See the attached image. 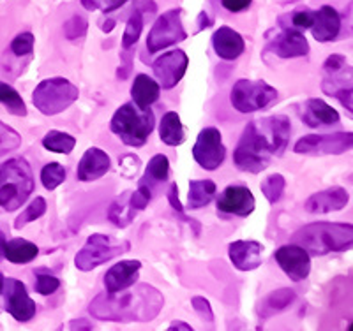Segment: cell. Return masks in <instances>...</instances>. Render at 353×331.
Returning <instances> with one entry per match:
<instances>
[{"label":"cell","mask_w":353,"mask_h":331,"mask_svg":"<svg viewBox=\"0 0 353 331\" xmlns=\"http://www.w3.org/2000/svg\"><path fill=\"white\" fill-rule=\"evenodd\" d=\"M286 187V180L283 175H270L261 182L260 189L263 192V195L267 197L270 204H276L277 201L281 200L283 192Z\"/></svg>","instance_id":"cell-36"},{"label":"cell","mask_w":353,"mask_h":331,"mask_svg":"<svg viewBox=\"0 0 353 331\" xmlns=\"http://www.w3.org/2000/svg\"><path fill=\"white\" fill-rule=\"evenodd\" d=\"M189 58L182 50H173V52L161 55L159 58L154 62L152 71L154 76L159 80V87L165 90L176 87L184 78L185 71H188Z\"/></svg>","instance_id":"cell-13"},{"label":"cell","mask_w":353,"mask_h":331,"mask_svg":"<svg viewBox=\"0 0 353 331\" xmlns=\"http://www.w3.org/2000/svg\"><path fill=\"white\" fill-rule=\"evenodd\" d=\"M143 30V12L138 9H132V14L129 17L128 23H125L124 36H122V48L129 50L138 43Z\"/></svg>","instance_id":"cell-34"},{"label":"cell","mask_w":353,"mask_h":331,"mask_svg":"<svg viewBox=\"0 0 353 331\" xmlns=\"http://www.w3.org/2000/svg\"><path fill=\"white\" fill-rule=\"evenodd\" d=\"M193 157L207 171H214L225 162L226 148L223 145V136L216 127H205L198 134L193 147Z\"/></svg>","instance_id":"cell-11"},{"label":"cell","mask_w":353,"mask_h":331,"mask_svg":"<svg viewBox=\"0 0 353 331\" xmlns=\"http://www.w3.org/2000/svg\"><path fill=\"white\" fill-rule=\"evenodd\" d=\"M292 124L285 115L253 120L245 125L239 141L233 160L241 171L258 173L269 168L272 157H279L288 147Z\"/></svg>","instance_id":"cell-1"},{"label":"cell","mask_w":353,"mask_h":331,"mask_svg":"<svg viewBox=\"0 0 353 331\" xmlns=\"http://www.w3.org/2000/svg\"><path fill=\"white\" fill-rule=\"evenodd\" d=\"M21 147V136L4 122H0V157L9 152H14Z\"/></svg>","instance_id":"cell-38"},{"label":"cell","mask_w":353,"mask_h":331,"mask_svg":"<svg viewBox=\"0 0 353 331\" xmlns=\"http://www.w3.org/2000/svg\"><path fill=\"white\" fill-rule=\"evenodd\" d=\"M129 195H131V191H125L124 194L119 195V197L110 204L108 219L112 220V224L117 226V228H128L138 213L137 210L132 208L131 201H129Z\"/></svg>","instance_id":"cell-30"},{"label":"cell","mask_w":353,"mask_h":331,"mask_svg":"<svg viewBox=\"0 0 353 331\" xmlns=\"http://www.w3.org/2000/svg\"><path fill=\"white\" fill-rule=\"evenodd\" d=\"M39 254L36 244L23 238H14L9 242H2V255L12 264H27L34 261Z\"/></svg>","instance_id":"cell-24"},{"label":"cell","mask_w":353,"mask_h":331,"mask_svg":"<svg viewBox=\"0 0 353 331\" xmlns=\"http://www.w3.org/2000/svg\"><path fill=\"white\" fill-rule=\"evenodd\" d=\"M110 157L101 148H88L78 164L77 176L80 182H94L99 180L110 171Z\"/></svg>","instance_id":"cell-21"},{"label":"cell","mask_w":353,"mask_h":331,"mask_svg":"<svg viewBox=\"0 0 353 331\" xmlns=\"http://www.w3.org/2000/svg\"><path fill=\"white\" fill-rule=\"evenodd\" d=\"M44 213H46V201H44V197H36V200L20 213V217L14 220V229L25 228L27 224L34 222V220H37L39 217H43Z\"/></svg>","instance_id":"cell-37"},{"label":"cell","mask_w":353,"mask_h":331,"mask_svg":"<svg viewBox=\"0 0 353 331\" xmlns=\"http://www.w3.org/2000/svg\"><path fill=\"white\" fill-rule=\"evenodd\" d=\"M43 147L50 152L55 153H71L77 147V140L68 134V132H61V131H50L46 136L43 138Z\"/></svg>","instance_id":"cell-32"},{"label":"cell","mask_w":353,"mask_h":331,"mask_svg":"<svg viewBox=\"0 0 353 331\" xmlns=\"http://www.w3.org/2000/svg\"><path fill=\"white\" fill-rule=\"evenodd\" d=\"M276 99V88L261 80H239L230 94L233 108L241 113H254L269 108Z\"/></svg>","instance_id":"cell-8"},{"label":"cell","mask_w":353,"mask_h":331,"mask_svg":"<svg viewBox=\"0 0 353 331\" xmlns=\"http://www.w3.org/2000/svg\"><path fill=\"white\" fill-rule=\"evenodd\" d=\"M134 2V9L141 11L143 14H154L157 6L154 4V0H132Z\"/></svg>","instance_id":"cell-49"},{"label":"cell","mask_w":353,"mask_h":331,"mask_svg":"<svg viewBox=\"0 0 353 331\" xmlns=\"http://www.w3.org/2000/svg\"><path fill=\"white\" fill-rule=\"evenodd\" d=\"M140 168H141V160L138 159L137 156H132V153H128V156H124L121 160H119L121 175L125 176V178L137 176V173L140 171Z\"/></svg>","instance_id":"cell-45"},{"label":"cell","mask_w":353,"mask_h":331,"mask_svg":"<svg viewBox=\"0 0 353 331\" xmlns=\"http://www.w3.org/2000/svg\"><path fill=\"white\" fill-rule=\"evenodd\" d=\"M181 9H170L163 12L156 20V23L150 28L149 37H147V50L149 53H157L161 50H166L168 46H173L176 43L188 37V32L184 30V25L181 20Z\"/></svg>","instance_id":"cell-9"},{"label":"cell","mask_w":353,"mask_h":331,"mask_svg":"<svg viewBox=\"0 0 353 331\" xmlns=\"http://www.w3.org/2000/svg\"><path fill=\"white\" fill-rule=\"evenodd\" d=\"M159 138L168 147H179V145L184 143V127H182L181 116L175 111H168L163 116L159 125Z\"/></svg>","instance_id":"cell-29"},{"label":"cell","mask_w":353,"mask_h":331,"mask_svg":"<svg viewBox=\"0 0 353 331\" xmlns=\"http://www.w3.org/2000/svg\"><path fill=\"white\" fill-rule=\"evenodd\" d=\"M156 127V118L150 108H140L134 103L122 104L112 116L110 129L128 147H143Z\"/></svg>","instance_id":"cell-5"},{"label":"cell","mask_w":353,"mask_h":331,"mask_svg":"<svg viewBox=\"0 0 353 331\" xmlns=\"http://www.w3.org/2000/svg\"><path fill=\"white\" fill-rule=\"evenodd\" d=\"M256 201L253 192L244 185H230L217 200V210L228 215L248 217L254 212Z\"/></svg>","instance_id":"cell-15"},{"label":"cell","mask_w":353,"mask_h":331,"mask_svg":"<svg viewBox=\"0 0 353 331\" xmlns=\"http://www.w3.org/2000/svg\"><path fill=\"white\" fill-rule=\"evenodd\" d=\"M141 263L137 259L121 261V263L113 264L105 275V288L108 292L122 291L131 286H134L140 277Z\"/></svg>","instance_id":"cell-19"},{"label":"cell","mask_w":353,"mask_h":331,"mask_svg":"<svg viewBox=\"0 0 353 331\" xmlns=\"http://www.w3.org/2000/svg\"><path fill=\"white\" fill-rule=\"evenodd\" d=\"M293 299H295V291H293V289H277V291H272L269 296H265V298L261 299L256 312L261 319H269L272 315L279 314V312H283L285 308H288L290 305L293 303Z\"/></svg>","instance_id":"cell-27"},{"label":"cell","mask_w":353,"mask_h":331,"mask_svg":"<svg viewBox=\"0 0 353 331\" xmlns=\"http://www.w3.org/2000/svg\"><path fill=\"white\" fill-rule=\"evenodd\" d=\"M277 264L281 266L283 272L293 280V282H301V280L307 279L309 272H311V255L297 244L283 245L274 254Z\"/></svg>","instance_id":"cell-14"},{"label":"cell","mask_w":353,"mask_h":331,"mask_svg":"<svg viewBox=\"0 0 353 331\" xmlns=\"http://www.w3.org/2000/svg\"><path fill=\"white\" fill-rule=\"evenodd\" d=\"M80 97L77 85L65 78H48L36 87L32 94V103L43 115L53 116L74 104Z\"/></svg>","instance_id":"cell-6"},{"label":"cell","mask_w":353,"mask_h":331,"mask_svg":"<svg viewBox=\"0 0 353 331\" xmlns=\"http://www.w3.org/2000/svg\"><path fill=\"white\" fill-rule=\"evenodd\" d=\"M9 52L14 56H32L34 52V36L30 32L18 34L14 39L11 41Z\"/></svg>","instance_id":"cell-39"},{"label":"cell","mask_w":353,"mask_h":331,"mask_svg":"<svg viewBox=\"0 0 353 331\" xmlns=\"http://www.w3.org/2000/svg\"><path fill=\"white\" fill-rule=\"evenodd\" d=\"M4 292L6 310L18 321V323H28L36 315L37 308L34 299L28 296L25 284L17 279H4L2 291Z\"/></svg>","instance_id":"cell-12"},{"label":"cell","mask_w":353,"mask_h":331,"mask_svg":"<svg viewBox=\"0 0 353 331\" xmlns=\"http://www.w3.org/2000/svg\"><path fill=\"white\" fill-rule=\"evenodd\" d=\"M0 104H4L8 111L14 116H27V106L20 94L11 85L0 81Z\"/></svg>","instance_id":"cell-33"},{"label":"cell","mask_w":353,"mask_h":331,"mask_svg":"<svg viewBox=\"0 0 353 331\" xmlns=\"http://www.w3.org/2000/svg\"><path fill=\"white\" fill-rule=\"evenodd\" d=\"M269 52L281 58H295V56H305L309 53V43L304 34L297 28L283 27V32L277 34L267 46Z\"/></svg>","instance_id":"cell-16"},{"label":"cell","mask_w":353,"mask_h":331,"mask_svg":"<svg viewBox=\"0 0 353 331\" xmlns=\"http://www.w3.org/2000/svg\"><path fill=\"white\" fill-rule=\"evenodd\" d=\"M345 71L337 72V74H327V78L321 83V88L323 92L330 97H336L339 103L348 109V113L353 111V104H352V80H346Z\"/></svg>","instance_id":"cell-28"},{"label":"cell","mask_w":353,"mask_h":331,"mask_svg":"<svg viewBox=\"0 0 353 331\" xmlns=\"http://www.w3.org/2000/svg\"><path fill=\"white\" fill-rule=\"evenodd\" d=\"M165 307V298L149 284L117 292H101L88 305L94 319L112 323H150Z\"/></svg>","instance_id":"cell-2"},{"label":"cell","mask_w":353,"mask_h":331,"mask_svg":"<svg viewBox=\"0 0 353 331\" xmlns=\"http://www.w3.org/2000/svg\"><path fill=\"white\" fill-rule=\"evenodd\" d=\"M87 20L80 14H74L72 18H69L64 25V34L69 41H74V39H80V37L85 36L87 32Z\"/></svg>","instance_id":"cell-41"},{"label":"cell","mask_w":353,"mask_h":331,"mask_svg":"<svg viewBox=\"0 0 353 331\" xmlns=\"http://www.w3.org/2000/svg\"><path fill=\"white\" fill-rule=\"evenodd\" d=\"M125 2H128V0H81V6H83L85 9H88V11H96V9H99V11L103 12H112L117 11L119 8H122Z\"/></svg>","instance_id":"cell-43"},{"label":"cell","mask_w":353,"mask_h":331,"mask_svg":"<svg viewBox=\"0 0 353 331\" xmlns=\"http://www.w3.org/2000/svg\"><path fill=\"white\" fill-rule=\"evenodd\" d=\"M61 288V280L57 277L50 275L46 272H37V280H36V291L43 296L53 295L57 289Z\"/></svg>","instance_id":"cell-42"},{"label":"cell","mask_w":353,"mask_h":331,"mask_svg":"<svg viewBox=\"0 0 353 331\" xmlns=\"http://www.w3.org/2000/svg\"><path fill=\"white\" fill-rule=\"evenodd\" d=\"M191 303H193V308L201 315V317H203V319H207L209 323H212L214 312H212V307H210V303H209V299L201 298V296H194V298L191 299Z\"/></svg>","instance_id":"cell-47"},{"label":"cell","mask_w":353,"mask_h":331,"mask_svg":"<svg viewBox=\"0 0 353 331\" xmlns=\"http://www.w3.org/2000/svg\"><path fill=\"white\" fill-rule=\"evenodd\" d=\"M228 254L233 266L237 268V270L251 272V270H256L261 264L263 245L253 242V239H237V242L230 244Z\"/></svg>","instance_id":"cell-17"},{"label":"cell","mask_w":353,"mask_h":331,"mask_svg":"<svg viewBox=\"0 0 353 331\" xmlns=\"http://www.w3.org/2000/svg\"><path fill=\"white\" fill-rule=\"evenodd\" d=\"M131 248L128 239H115L108 235L88 236L81 250L74 257V264L80 272H92L94 268L115 259L119 255L125 254Z\"/></svg>","instance_id":"cell-7"},{"label":"cell","mask_w":353,"mask_h":331,"mask_svg":"<svg viewBox=\"0 0 353 331\" xmlns=\"http://www.w3.org/2000/svg\"><path fill=\"white\" fill-rule=\"evenodd\" d=\"M2 286H4V275L0 273V291H2Z\"/></svg>","instance_id":"cell-53"},{"label":"cell","mask_w":353,"mask_h":331,"mask_svg":"<svg viewBox=\"0 0 353 331\" xmlns=\"http://www.w3.org/2000/svg\"><path fill=\"white\" fill-rule=\"evenodd\" d=\"M350 195L346 189L343 187H332L327 191H321L313 194L305 201L304 208L309 213L314 215H321V213H330V212H339L348 204Z\"/></svg>","instance_id":"cell-18"},{"label":"cell","mask_w":353,"mask_h":331,"mask_svg":"<svg viewBox=\"0 0 353 331\" xmlns=\"http://www.w3.org/2000/svg\"><path fill=\"white\" fill-rule=\"evenodd\" d=\"M71 330H92V324L83 323V319L72 321V323H71Z\"/></svg>","instance_id":"cell-50"},{"label":"cell","mask_w":353,"mask_h":331,"mask_svg":"<svg viewBox=\"0 0 353 331\" xmlns=\"http://www.w3.org/2000/svg\"><path fill=\"white\" fill-rule=\"evenodd\" d=\"M198 21H200V27H198V32H200V30H203V28L210 27V20H209V17L205 14V12H200V17H198Z\"/></svg>","instance_id":"cell-52"},{"label":"cell","mask_w":353,"mask_h":331,"mask_svg":"<svg viewBox=\"0 0 353 331\" xmlns=\"http://www.w3.org/2000/svg\"><path fill=\"white\" fill-rule=\"evenodd\" d=\"M302 120L309 127L334 125L339 122V113L321 99H307L302 106Z\"/></svg>","instance_id":"cell-23"},{"label":"cell","mask_w":353,"mask_h":331,"mask_svg":"<svg viewBox=\"0 0 353 331\" xmlns=\"http://www.w3.org/2000/svg\"><path fill=\"white\" fill-rule=\"evenodd\" d=\"M168 330H184V331H191L193 328H191V324H185V323H181V321H175V323H172L168 326Z\"/></svg>","instance_id":"cell-51"},{"label":"cell","mask_w":353,"mask_h":331,"mask_svg":"<svg viewBox=\"0 0 353 331\" xmlns=\"http://www.w3.org/2000/svg\"><path fill=\"white\" fill-rule=\"evenodd\" d=\"M350 65L346 62V58L343 55H332L325 60V64H323V71L325 74H337V72L348 71Z\"/></svg>","instance_id":"cell-46"},{"label":"cell","mask_w":353,"mask_h":331,"mask_svg":"<svg viewBox=\"0 0 353 331\" xmlns=\"http://www.w3.org/2000/svg\"><path fill=\"white\" fill-rule=\"evenodd\" d=\"M251 2H253V0H221L223 8L230 12L244 11V9H248L249 6H251Z\"/></svg>","instance_id":"cell-48"},{"label":"cell","mask_w":353,"mask_h":331,"mask_svg":"<svg viewBox=\"0 0 353 331\" xmlns=\"http://www.w3.org/2000/svg\"><path fill=\"white\" fill-rule=\"evenodd\" d=\"M292 244H297L313 257L330 252L350 250L353 245L352 224L314 222L304 226L292 236Z\"/></svg>","instance_id":"cell-3"},{"label":"cell","mask_w":353,"mask_h":331,"mask_svg":"<svg viewBox=\"0 0 353 331\" xmlns=\"http://www.w3.org/2000/svg\"><path fill=\"white\" fill-rule=\"evenodd\" d=\"M34 192L32 169L25 159L0 164V212H14Z\"/></svg>","instance_id":"cell-4"},{"label":"cell","mask_w":353,"mask_h":331,"mask_svg":"<svg viewBox=\"0 0 353 331\" xmlns=\"http://www.w3.org/2000/svg\"><path fill=\"white\" fill-rule=\"evenodd\" d=\"M170 176V160L168 157L159 153V156H154L149 160V166L145 169L143 178L138 182V187L145 189V191L152 192L156 191L157 185L165 184Z\"/></svg>","instance_id":"cell-25"},{"label":"cell","mask_w":353,"mask_h":331,"mask_svg":"<svg viewBox=\"0 0 353 331\" xmlns=\"http://www.w3.org/2000/svg\"><path fill=\"white\" fill-rule=\"evenodd\" d=\"M309 28L318 43H330L339 36V30H341L339 12L330 6H323L313 12V25Z\"/></svg>","instance_id":"cell-20"},{"label":"cell","mask_w":353,"mask_h":331,"mask_svg":"<svg viewBox=\"0 0 353 331\" xmlns=\"http://www.w3.org/2000/svg\"><path fill=\"white\" fill-rule=\"evenodd\" d=\"M285 2H292V0H285Z\"/></svg>","instance_id":"cell-54"},{"label":"cell","mask_w":353,"mask_h":331,"mask_svg":"<svg viewBox=\"0 0 353 331\" xmlns=\"http://www.w3.org/2000/svg\"><path fill=\"white\" fill-rule=\"evenodd\" d=\"M168 201L170 204H172V208L175 210L179 215H181V219L184 220V222L191 224V226H194V233H200V226H198L196 222H194V219H189L188 215L184 213V208H182L181 204V200H179V187H176V184H172L170 185V191H168Z\"/></svg>","instance_id":"cell-44"},{"label":"cell","mask_w":353,"mask_h":331,"mask_svg":"<svg viewBox=\"0 0 353 331\" xmlns=\"http://www.w3.org/2000/svg\"><path fill=\"white\" fill-rule=\"evenodd\" d=\"M216 195V184L212 180H191L189 182L188 203L191 210H200L207 206Z\"/></svg>","instance_id":"cell-31"},{"label":"cell","mask_w":353,"mask_h":331,"mask_svg":"<svg viewBox=\"0 0 353 331\" xmlns=\"http://www.w3.org/2000/svg\"><path fill=\"white\" fill-rule=\"evenodd\" d=\"M161 87L156 80L149 78L147 74H138L132 81L131 96L132 103L140 108H150L157 99H159Z\"/></svg>","instance_id":"cell-26"},{"label":"cell","mask_w":353,"mask_h":331,"mask_svg":"<svg viewBox=\"0 0 353 331\" xmlns=\"http://www.w3.org/2000/svg\"><path fill=\"white\" fill-rule=\"evenodd\" d=\"M353 145L352 132H334V134H309L295 143L293 150L301 156H341Z\"/></svg>","instance_id":"cell-10"},{"label":"cell","mask_w":353,"mask_h":331,"mask_svg":"<svg viewBox=\"0 0 353 331\" xmlns=\"http://www.w3.org/2000/svg\"><path fill=\"white\" fill-rule=\"evenodd\" d=\"M285 20H288V23L283 21L281 27H290L297 28V30H305L313 25V11H307V9H301V11H293L292 14L285 17Z\"/></svg>","instance_id":"cell-40"},{"label":"cell","mask_w":353,"mask_h":331,"mask_svg":"<svg viewBox=\"0 0 353 331\" xmlns=\"http://www.w3.org/2000/svg\"><path fill=\"white\" fill-rule=\"evenodd\" d=\"M65 180V169L62 164L50 162L41 169V182H43L46 191H55L59 185L64 184Z\"/></svg>","instance_id":"cell-35"},{"label":"cell","mask_w":353,"mask_h":331,"mask_svg":"<svg viewBox=\"0 0 353 331\" xmlns=\"http://www.w3.org/2000/svg\"><path fill=\"white\" fill-rule=\"evenodd\" d=\"M212 46L223 60H235L244 53V37L230 27H219L212 36Z\"/></svg>","instance_id":"cell-22"}]
</instances>
